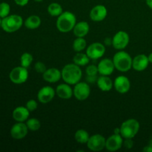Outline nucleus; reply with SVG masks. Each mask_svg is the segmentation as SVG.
I'll return each instance as SVG.
<instances>
[{"mask_svg": "<svg viewBox=\"0 0 152 152\" xmlns=\"http://www.w3.org/2000/svg\"><path fill=\"white\" fill-rule=\"evenodd\" d=\"M62 79L69 85H76L80 82L83 77V71L80 66L75 63L67 64L62 70Z\"/></svg>", "mask_w": 152, "mask_h": 152, "instance_id": "nucleus-1", "label": "nucleus"}, {"mask_svg": "<svg viewBox=\"0 0 152 152\" xmlns=\"http://www.w3.org/2000/svg\"><path fill=\"white\" fill-rule=\"evenodd\" d=\"M77 24V18L73 13L70 11L62 12L56 19V28L62 33L70 32L74 29Z\"/></svg>", "mask_w": 152, "mask_h": 152, "instance_id": "nucleus-2", "label": "nucleus"}, {"mask_svg": "<svg viewBox=\"0 0 152 152\" xmlns=\"http://www.w3.org/2000/svg\"><path fill=\"white\" fill-rule=\"evenodd\" d=\"M115 69L120 72H127L130 71L132 68V61L133 59L127 52L123 51V50L117 52L113 57Z\"/></svg>", "mask_w": 152, "mask_h": 152, "instance_id": "nucleus-3", "label": "nucleus"}, {"mask_svg": "<svg viewBox=\"0 0 152 152\" xmlns=\"http://www.w3.org/2000/svg\"><path fill=\"white\" fill-rule=\"evenodd\" d=\"M23 25V19L19 15H8L1 20V28L7 33H13L20 29Z\"/></svg>", "mask_w": 152, "mask_h": 152, "instance_id": "nucleus-4", "label": "nucleus"}, {"mask_svg": "<svg viewBox=\"0 0 152 152\" xmlns=\"http://www.w3.org/2000/svg\"><path fill=\"white\" fill-rule=\"evenodd\" d=\"M140 123L135 119H129L122 123L120 134L124 139H133L140 130Z\"/></svg>", "mask_w": 152, "mask_h": 152, "instance_id": "nucleus-5", "label": "nucleus"}, {"mask_svg": "<svg viewBox=\"0 0 152 152\" xmlns=\"http://www.w3.org/2000/svg\"><path fill=\"white\" fill-rule=\"evenodd\" d=\"M10 81L14 84H22L25 83L28 78V71L26 68L18 66L13 68L9 74Z\"/></svg>", "mask_w": 152, "mask_h": 152, "instance_id": "nucleus-6", "label": "nucleus"}, {"mask_svg": "<svg viewBox=\"0 0 152 152\" xmlns=\"http://www.w3.org/2000/svg\"><path fill=\"white\" fill-rule=\"evenodd\" d=\"M74 96L77 100L84 101L89 97L91 94V88L89 85L85 82H79L74 85Z\"/></svg>", "mask_w": 152, "mask_h": 152, "instance_id": "nucleus-7", "label": "nucleus"}, {"mask_svg": "<svg viewBox=\"0 0 152 152\" xmlns=\"http://www.w3.org/2000/svg\"><path fill=\"white\" fill-rule=\"evenodd\" d=\"M106 140L102 135L96 134L89 137L87 147L92 151H100L105 148Z\"/></svg>", "mask_w": 152, "mask_h": 152, "instance_id": "nucleus-8", "label": "nucleus"}, {"mask_svg": "<svg viewBox=\"0 0 152 152\" xmlns=\"http://www.w3.org/2000/svg\"><path fill=\"white\" fill-rule=\"evenodd\" d=\"M130 38L128 33L126 31H120L116 33L112 38V45L115 49L119 50H123L129 45Z\"/></svg>", "mask_w": 152, "mask_h": 152, "instance_id": "nucleus-9", "label": "nucleus"}, {"mask_svg": "<svg viewBox=\"0 0 152 152\" xmlns=\"http://www.w3.org/2000/svg\"><path fill=\"white\" fill-rule=\"evenodd\" d=\"M86 53L90 59H98L105 54V45L100 42H94L89 45Z\"/></svg>", "mask_w": 152, "mask_h": 152, "instance_id": "nucleus-10", "label": "nucleus"}, {"mask_svg": "<svg viewBox=\"0 0 152 152\" xmlns=\"http://www.w3.org/2000/svg\"><path fill=\"white\" fill-rule=\"evenodd\" d=\"M28 128L26 123L23 122H17L15 123L10 129V136L15 140H21L27 136L28 132Z\"/></svg>", "mask_w": 152, "mask_h": 152, "instance_id": "nucleus-11", "label": "nucleus"}, {"mask_svg": "<svg viewBox=\"0 0 152 152\" xmlns=\"http://www.w3.org/2000/svg\"><path fill=\"white\" fill-rule=\"evenodd\" d=\"M56 94V91L50 86H44L39 89L37 94V99L39 102L46 104L53 100Z\"/></svg>", "mask_w": 152, "mask_h": 152, "instance_id": "nucleus-12", "label": "nucleus"}, {"mask_svg": "<svg viewBox=\"0 0 152 152\" xmlns=\"http://www.w3.org/2000/svg\"><path fill=\"white\" fill-rule=\"evenodd\" d=\"M123 145V137L121 134H114L106 140L105 148L109 151H116Z\"/></svg>", "mask_w": 152, "mask_h": 152, "instance_id": "nucleus-13", "label": "nucleus"}, {"mask_svg": "<svg viewBox=\"0 0 152 152\" xmlns=\"http://www.w3.org/2000/svg\"><path fill=\"white\" fill-rule=\"evenodd\" d=\"M114 87L118 93L126 94L131 88L130 80L125 76H119L114 82Z\"/></svg>", "mask_w": 152, "mask_h": 152, "instance_id": "nucleus-14", "label": "nucleus"}, {"mask_svg": "<svg viewBox=\"0 0 152 152\" xmlns=\"http://www.w3.org/2000/svg\"><path fill=\"white\" fill-rule=\"evenodd\" d=\"M97 68L99 74L100 75L104 76L111 75L114 72V69H115V66H114L113 60L112 59H108V58H105V59H102L99 62V64H98Z\"/></svg>", "mask_w": 152, "mask_h": 152, "instance_id": "nucleus-15", "label": "nucleus"}, {"mask_svg": "<svg viewBox=\"0 0 152 152\" xmlns=\"http://www.w3.org/2000/svg\"><path fill=\"white\" fill-rule=\"evenodd\" d=\"M108 14L107 8L102 4L94 6L90 12V18L94 22H101L106 18Z\"/></svg>", "mask_w": 152, "mask_h": 152, "instance_id": "nucleus-16", "label": "nucleus"}, {"mask_svg": "<svg viewBox=\"0 0 152 152\" xmlns=\"http://www.w3.org/2000/svg\"><path fill=\"white\" fill-rule=\"evenodd\" d=\"M149 61L148 56L145 54H139L135 56L132 61V68L137 71H143L148 68Z\"/></svg>", "mask_w": 152, "mask_h": 152, "instance_id": "nucleus-17", "label": "nucleus"}, {"mask_svg": "<svg viewBox=\"0 0 152 152\" xmlns=\"http://www.w3.org/2000/svg\"><path fill=\"white\" fill-rule=\"evenodd\" d=\"M43 80L49 83H56L62 78V72L56 68H50L42 74Z\"/></svg>", "mask_w": 152, "mask_h": 152, "instance_id": "nucleus-18", "label": "nucleus"}, {"mask_svg": "<svg viewBox=\"0 0 152 152\" xmlns=\"http://www.w3.org/2000/svg\"><path fill=\"white\" fill-rule=\"evenodd\" d=\"M55 91H56V94L62 99H69L74 95V91L71 88L70 85L66 83L59 85Z\"/></svg>", "mask_w": 152, "mask_h": 152, "instance_id": "nucleus-19", "label": "nucleus"}, {"mask_svg": "<svg viewBox=\"0 0 152 152\" xmlns=\"http://www.w3.org/2000/svg\"><path fill=\"white\" fill-rule=\"evenodd\" d=\"M13 120H16V122H25L27 121L30 116V111H28L26 107L19 106L15 108L13 111Z\"/></svg>", "mask_w": 152, "mask_h": 152, "instance_id": "nucleus-20", "label": "nucleus"}, {"mask_svg": "<svg viewBox=\"0 0 152 152\" xmlns=\"http://www.w3.org/2000/svg\"><path fill=\"white\" fill-rule=\"evenodd\" d=\"M90 26L88 23L86 21H81L77 22L73 29V32L75 37H84L88 34Z\"/></svg>", "mask_w": 152, "mask_h": 152, "instance_id": "nucleus-21", "label": "nucleus"}, {"mask_svg": "<svg viewBox=\"0 0 152 152\" xmlns=\"http://www.w3.org/2000/svg\"><path fill=\"white\" fill-rule=\"evenodd\" d=\"M96 85L102 91H110L114 87V83L108 76L101 75L100 77H98Z\"/></svg>", "mask_w": 152, "mask_h": 152, "instance_id": "nucleus-22", "label": "nucleus"}, {"mask_svg": "<svg viewBox=\"0 0 152 152\" xmlns=\"http://www.w3.org/2000/svg\"><path fill=\"white\" fill-rule=\"evenodd\" d=\"M42 20L40 17L37 15H31L24 22V25L26 28L30 30H35L41 25Z\"/></svg>", "mask_w": 152, "mask_h": 152, "instance_id": "nucleus-23", "label": "nucleus"}, {"mask_svg": "<svg viewBox=\"0 0 152 152\" xmlns=\"http://www.w3.org/2000/svg\"><path fill=\"white\" fill-rule=\"evenodd\" d=\"M89 61H90V58L86 54V53H83L82 52H77V54L73 58L74 63L79 66H86L89 63Z\"/></svg>", "mask_w": 152, "mask_h": 152, "instance_id": "nucleus-24", "label": "nucleus"}, {"mask_svg": "<svg viewBox=\"0 0 152 152\" xmlns=\"http://www.w3.org/2000/svg\"><path fill=\"white\" fill-rule=\"evenodd\" d=\"M89 137H90V135H89L88 132L84 129H79L74 134L75 140L81 144H87Z\"/></svg>", "mask_w": 152, "mask_h": 152, "instance_id": "nucleus-25", "label": "nucleus"}, {"mask_svg": "<svg viewBox=\"0 0 152 152\" xmlns=\"http://www.w3.org/2000/svg\"><path fill=\"white\" fill-rule=\"evenodd\" d=\"M48 12L51 16L58 17L60 14L62 13V7L59 3L52 2L48 7Z\"/></svg>", "mask_w": 152, "mask_h": 152, "instance_id": "nucleus-26", "label": "nucleus"}, {"mask_svg": "<svg viewBox=\"0 0 152 152\" xmlns=\"http://www.w3.org/2000/svg\"><path fill=\"white\" fill-rule=\"evenodd\" d=\"M86 45H87V42L84 37H77V39L73 42V49L77 53L81 52L86 48Z\"/></svg>", "mask_w": 152, "mask_h": 152, "instance_id": "nucleus-27", "label": "nucleus"}, {"mask_svg": "<svg viewBox=\"0 0 152 152\" xmlns=\"http://www.w3.org/2000/svg\"><path fill=\"white\" fill-rule=\"evenodd\" d=\"M26 125L28 129L32 132H37L41 128V123L38 119L36 118L28 119L26 121Z\"/></svg>", "mask_w": 152, "mask_h": 152, "instance_id": "nucleus-28", "label": "nucleus"}, {"mask_svg": "<svg viewBox=\"0 0 152 152\" xmlns=\"http://www.w3.org/2000/svg\"><path fill=\"white\" fill-rule=\"evenodd\" d=\"M34 58L33 56L29 53H24L20 57L21 66L28 68L32 63Z\"/></svg>", "mask_w": 152, "mask_h": 152, "instance_id": "nucleus-29", "label": "nucleus"}, {"mask_svg": "<svg viewBox=\"0 0 152 152\" xmlns=\"http://www.w3.org/2000/svg\"><path fill=\"white\" fill-rule=\"evenodd\" d=\"M10 10V7L8 3L1 2L0 3V17L1 19L6 17L9 15Z\"/></svg>", "mask_w": 152, "mask_h": 152, "instance_id": "nucleus-30", "label": "nucleus"}, {"mask_svg": "<svg viewBox=\"0 0 152 152\" xmlns=\"http://www.w3.org/2000/svg\"><path fill=\"white\" fill-rule=\"evenodd\" d=\"M86 73L87 76H96L97 74H99L97 66L94 65H88V66L86 68Z\"/></svg>", "mask_w": 152, "mask_h": 152, "instance_id": "nucleus-31", "label": "nucleus"}, {"mask_svg": "<svg viewBox=\"0 0 152 152\" xmlns=\"http://www.w3.org/2000/svg\"><path fill=\"white\" fill-rule=\"evenodd\" d=\"M25 107L28 108L30 112H31V111H34L37 110V107H38V104H37V101L34 100V99H30L27 102Z\"/></svg>", "mask_w": 152, "mask_h": 152, "instance_id": "nucleus-32", "label": "nucleus"}, {"mask_svg": "<svg viewBox=\"0 0 152 152\" xmlns=\"http://www.w3.org/2000/svg\"><path fill=\"white\" fill-rule=\"evenodd\" d=\"M34 68H35V71L39 74H43L47 70L45 65L42 62H37L34 65Z\"/></svg>", "mask_w": 152, "mask_h": 152, "instance_id": "nucleus-33", "label": "nucleus"}, {"mask_svg": "<svg viewBox=\"0 0 152 152\" xmlns=\"http://www.w3.org/2000/svg\"><path fill=\"white\" fill-rule=\"evenodd\" d=\"M134 142L132 140V139H125V140H123V145L126 147L128 149H130L133 147Z\"/></svg>", "mask_w": 152, "mask_h": 152, "instance_id": "nucleus-34", "label": "nucleus"}, {"mask_svg": "<svg viewBox=\"0 0 152 152\" xmlns=\"http://www.w3.org/2000/svg\"><path fill=\"white\" fill-rule=\"evenodd\" d=\"M98 77L96 76H87L86 77V81L88 83H94L97 81Z\"/></svg>", "mask_w": 152, "mask_h": 152, "instance_id": "nucleus-35", "label": "nucleus"}, {"mask_svg": "<svg viewBox=\"0 0 152 152\" xmlns=\"http://www.w3.org/2000/svg\"><path fill=\"white\" fill-rule=\"evenodd\" d=\"M14 1L17 5L23 7V6H25L26 4H28L29 0H14Z\"/></svg>", "mask_w": 152, "mask_h": 152, "instance_id": "nucleus-36", "label": "nucleus"}, {"mask_svg": "<svg viewBox=\"0 0 152 152\" xmlns=\"http://www.w3.org/2000/svg\"><path fill=\"white\" fill-rule=\"evenodd\" d=\"M104 45L106 46H110L112 45V39L109 38V37H107L105 39V41H104Z\"/></svg>", "mask_w": 152, "mask_h": 152, "instance_id": "nucleus-37", "label": "nucleus"}, {"mask_svg": "<svg viewBox=\"0 0 152 152\" xmlns=\"http://www.w3.org/2000/svg\"><path fill=\"white\" fill-rule=\"evenodd\" d=\"M142 151H143L144 152H152V147L149 145H146V146L144 147V148L142 149Z\"/></svg>", "mask_w": 152, "mask_h": 152, "instance_id": "nucleus-38", "label": "nucleus"}, {"mask_svg": "<svg viewBox=\"0 0 152 152\" xmlns=\"http://www.w3.org/2000/svg\"><path fill=\"white\" fill-rule=\"evenodd\" d=\"M145 2L148 7L152 10V0H145Z\"/></svg>", "mask_w": 152, "mask_h": 152, "instance_id": "nucleus-39", "label": "nucleus"}, {"mask_svg": "<svg viewBox=\"0 0 152 152\" xmlns=\"http://www.w3.org/2000/svg\"><path fill=\"white\" fill-rule=\"evenodd\" d=\"M114 134H120V127L116 128L114 129Z\"/></svg>", "mask_w": 152, "mask_h": 152, "instance_id": "nucleus-40", "label": "nucleus"}, {"mask_svg": "<svg viewBox=\"0 0 152 152\" xmlns=\"http://www.w3.org/2000/svg\"><path fill=\"white\" fill-rule=\"evenodd\" d=\"M148 61H149V63H152V53H151L149 55H148Z\"/></svg>", "mask_w": 152, "mask_h": 152, "instance_id": "nucleus-41", "label": "nucleus"}, {"mask_svg": "<svg viewBox=\"0 0 152 152\" xmlns=\"http://www.w3.org/2000/svg\"><path fill=\"white\" fill-rule=\"evenodd\" d=\"M148 145H151V146L152 147V137L151 138V139H150V140H149V142H148Z\"/></svg>", "mask_w": 152, "mask_h": 152, "instance_id": "nucleus-42", "label": "nucleus"}, {"mask_svg": "<svg viewBox=\"0 0 152 152\" xmlns=\"http://www.w3.org/2000/svg\"><path fill=\"white\" fill-rule=\"evenodd\" d=\"M35 1H37V2H40V1H42L43 0H34Z\"/></svg>", "mask_w": 152, "mask_h": 152, "instance_id": "nucleus-43", "label": "nucleus"}, {"mask_svg": "<svg viewBox=\"0 0 152 152\" xmlns=\"http://www.w3.org/2000/svg\"><path fill=\"white\" fill-rule=\"evenodd\" d=\"M1 20H2V19H1V18L0 17V28H1Z\"/></svg>", "mask_w": 152, "mask_h": 152, "instance_id": "nucleus-44", "label": "nucleus"}]
</instances>
